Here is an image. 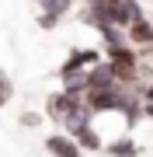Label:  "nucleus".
<instances>
[{
	"instance_id": "39448f33",
	"label": "nucleus",
	"mask_w": 153,
	"mask_h": 157,
	"mask_svg": "<svg viewBox=\"0 0 153 157\" xmlns=\"http://www.w3.org/2000/svg\"><path fill=\"white\" fill-rule=\"evenodd\" d=\"M46 150L52 157H84V147L77 143V136H70V133H52L46 136Z\"/></svg>"
},
{
	"instance_id": "7ed1b4c3",
	"label": "nucleus",
	"mask_w": 153,
	"mask_h": 157,
	"mask_svg": "<svg viewBox=\"0 0 153 157\" xmlns=\"http://www.w3.org/2000/svg\"><path fill=\"white\" fill-rule=\"evenodd\" d=\"M84 105V98H73V94H66V91H56V94H49L46 98V115L52 119V122H66L70 115L77 112V108Z\"/></svg>"
},
{
	"instance_id": "f8f14e48",
	"label": "nucleus",
	"mask_w": 153,
	"mask_h": 157,
	"mask_svg": "<svg viewBox=\"0 0 153 157\" xmlns=\"http://www.w3.org/2000/svg\"><path fill=\"white\" fill-rule=\"evenodd\" d=\"M21 126H24V129H35V126H42V115L28 108V112H21Z\"/></svg>"
},
{
	"instance_id": "423d86ee",
	"label": "nucleus",
	"mask_w": 153,
	"mask_h": 157,
	"mask_svg": "<svg viewBox=\"0 0 153 157\" xmlns=\"http://www.w3.org/2000/svg\"><path fill=\"white\" fill-rule=\"evenodd\" d=\"M129 42L132 45H153V21L139 17L136 25H129Z\"/></svg>"
},
{
	"instance_id": "9b49d317",
	"label": "nucleus",
	"mask_w": 153,
	"mask_h": 157,
	"mask_svg": "<svg viewBox=\"0 0 153 157\" xmlns=\"http://www.w3.org/2000/svg\"><path fill=\"white\" fill-rule=\"evenodd\" d=\"M56 25H59V17H56V14H46V11H38V28H42V32H52Z\"/></svg>"
},
{
	"instance_id": "20e7f679",
	"label": "nucleus",
	"mask_w": 153,
	"mask_h": 157,
	"mask_svg": "<svg viewBox=\"0 0 153 157\" xmlns=\"http://www.w3.org/2000/svg\"><path fill=\"white\" fill-rule=\"evenodd\" d=\"M104 87H122L111 59H101V63H94V67L87 70V91H104Z\"/></svg>"
},
{
	"instance_id": "f03ea898",
	"label": "nucleus",
	"mask_w": 153,
	"mask_h": 157,
	"mask_svg": "<svg viewBox=\"0 0 153 157\" xmlns=\"http://www.w3.org/2000/svg\"><path fill=\"white\" fill-rule=\"evenodd\" d=\"M108 59H111L115 73H118L122 84H132V80L139 77V56L129 49V45H122V49H108Z\"/></svg>"
},
{
	"instance_id": "6e6552de",
	"label": "nucleus",
	"mask_w": 153,
	"mask_h": 157,
	"mask_svg": "<svg viewBox=\"0 0 153 157\" xmlns=\"http://www.w3.org/2000/svg\"><path fill=\"white\" fill-rule=\"evenodd\" d=\"M77 143L80 147H84V150H104V140H101V133H97V129L94 126H87V129H80V133H77Z\"/></svg>"
},
{
	"instance_id": "0eeeda50",
	"label": "nucleus",
	"mask_w": 153,
	"mask_h": 157,
	"mask_svg": "<svg viewBox=\"0 0 153 157\" xmlns=\"http://www.w3.org/2000/svg\"><path fill=\"white\" fill-rule=\"evenodd\" d=\"M104 150L111 154V157H136V154H139V143L129 140V136H118V140H111Z\"/></svg>"
},
{
	"instance_id": "f257e3e1",
	"label": "nucleus",
	"mask_w": 153,
	"mask_h": 157,
	"mask_svg": "<svg viewBox=\"0 0 153 157\" xmlns=\"http://www.w3.org/2000/svg\"><path fill=\"white\" fill-rule=\"evenodd\" d=\"M125 87V84H122ZM122 87H104V91H87V105H91V112L94 115H101V112H122V105H125V98H129V91H122Z\"/></svg>"
},
{
	"instance_id": "9d476101",
	"label": "nucleus",
	"mask_w": 153,
	"mask_h": 157,
	"mask_svg": "<svg viewBox=\"0 0 153 157\" xmlns=\"http://www.w3.org/2000/svg\"><path fill=\"white\" fill-rule=\"evenodd\" d=\"M11 94H14V84H11V73H7L4 67H0V108L11 101Z\"/></svg>"
},
{
	"instance_id": "ddd939ff",
	"label": "nucleus",
	"mask_w": 153,
	"mask_h": 157,
	"mask_svg": "<svg viewBox=\"0 0 153 157\" xmlns=\"http://www.w3.org/2000/svg\"><path fill=\"white\" fill-rule=\"evenodd\" d=\"M143 98H146V101H153V80H150L146 87H143Z\"/></svg>"
},
{
	"instance_id": "4468645a",
	"label": "nucleus",
	"mask_w": 153,
	"mask_h": 157,
	"mask_svg": "<svg viewBox=\"0 0 153 157\" xmlns=\"http://www.w3.org/2000/svg\"><path fill=\"white\" fill-rule=\"evenodd\" d=\"M111 4H118V0H111Z\"/></svg>"
},
{
	"instance_id": "2eb2a0df",
	"label": "nucleus",
	"mask_w": 153,
	"mask_h": 157,
	"mask_svg": "<svg viewBox=\"0 0 153 157\" xmlns=\"http://www.w3.org/2000/svg\"><path fill=\"white\" fill-rule=\"evenodd\" d=\"M38 4H42V0H38Z\"/></svg>"
},
{
	"instance_id": "1a4fd4ad",
	"label": "nucleus",
	"mask_w": 153,
	"mask_h": 157,
	"mask_svg": "<svg viewBox=\"0 0 153 157\" xmlns=\"http://www.w3.org/2000/svg\"><path fill=\"white\" fill-rule=\"evenodd\" d=\"M73 4H77V0H42V4H38V11H46V14H56L59 21H63V17H66L70 11H73Z\"/></svg>"
}]
</instances>
